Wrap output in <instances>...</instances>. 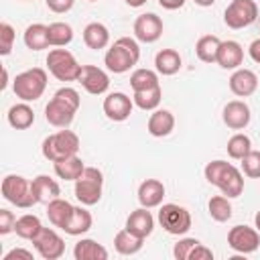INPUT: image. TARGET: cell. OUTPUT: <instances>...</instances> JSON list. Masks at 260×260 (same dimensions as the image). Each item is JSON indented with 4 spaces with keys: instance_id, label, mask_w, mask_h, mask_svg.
Segmentation results:
<instances>
[{
    "instance_id": "cell-7",
    "label": "cell",
    "mask_w": 260,
    "mask_h": 260,
    "mask_svg": "<svg viewBox=\"0 0 260 260\" xmlns=\"http://www.w3.org/2000/svg\"><path fill=\"white\" fill-rule=\"evenodd\" d=\"M47 67H49V73L59 81H77L83 65L77 63L73 53H69L67 49H59L57 47V49L49 51Z\"/></svg>"
},
{
    "instance_id": "cell-38",
    "label": "cell",
    "mask_w": 260,
    "mask_h": 260,
    "mask_svg": "<svg viewBox=\"0 0 260 260\" xmlns=\"http://www.w3.org/2000/svg\"><path fill=\"white\" fill-rule=\"evenodd\" d=\"M228 154L230 158H236V160H242L250 150H252V140L246 136V134H234L230 140H228Z\"/></svg>"
},
{
    "instance_id": "cell-11",
    "label": "cell",
    "mask_w": 260,
    "mask_h": 260,
    "mask_svg": "<svg viewBox=\"0 0 260 260\" xmlns=\"http://www.w3.org/2000/svg\"><path fill=\"white\" fill-rule=\"evenodd\" d=\"M228 246L238 254H252L260 246V232L248 225H234L228 232Z\"/></svg>"
},
{
    "instance_id": "cell-5",
    "label": "cell",
    "mask_w": 260,
    "mask_h": 260,
    "mask_svg": "<svg viewBox=\"0 0 260 260\" xmlns=\"http://www.w3.org/2000/svg\"><path fill=\"white\" fill-rule=\"evenodd\" d=\"M47 87V71L41 69V67H32V69H26L22 73H18L14 77V83H12V89H14V95L22 102H35L43 95Z\"/></svg>"
},
{
    "instance_id": "cell-3",
    "label": "cell",
    "mask_w": 260,
    "mask_h": 260,
    "mask_svg": "<svg viewBox=\"0 0 260 260\" xmlns=\"http://www.w3.org/2000/svg\"><path fill=\"white\" fill-rule=\"evenodd\" d=\"M138 59H140L138 43L130 37H120L106 51L104 63H106L108 71H112V73H126L138 63Z\"/></svg>"
},
{
    "instance_id": "cell-36",
    "label": "cell",
    "mask_w": 260,
    "mask_h": 260,
    "mask_svg": "<svg viewBox=\"0 0 260 260\" xmlns=\"http://www.w3.org/2000/svg\"><path fill=\"white\" fill-rule=\"evenodd\" d=\"M73 41V28L67 22H51L49 24V45L51 47H67Z\"/></svg>"
},
{
    "instance_id": "cell-24",
    "label": "cell",
    "mask_w": 260,
    "mask_h": 260,
    "mask_svg": "<svg viewBox=\"0 0 260 260\" xmlns=\"http://www.w3.org/2000/svg\"><path fill=\"white\" fill-rule=\"evenodd\" d=\"M71 213H73V205H71L67 199L57 197V199H53V201L47 203V217H49V221H51L55 228L65 230V225H67Z\"/></svg>"
},
{
    "instance_id": "cell-49",
    "label": "cell",
    "mask_w": 260,
    "mask_h": 260,
    "mask_svg": "<svg viewBox=\"0 0 260 260\" xmlns=\"http://www.w3.org/2000/svg\"><path fill=\"white\" fill-rule=\"evenodd\" d=\"M6 85H8V71H6V67L2 69V81H0V89H6Z\"/></svg>"
},
{
    "instance_id": "cell-9",
    "label": "cell",
    "mask_w": 260,
    "mask_h": 260,
    "mask_svg": "<svg viewBox=\"0 0 260 260\" xmlns=\"http://www.w3.org/2000/svg\"><path fill=\"white\" fill-rule=\"evenodd\" d=\"M158 223L167 234L185 236L191 230V213L177 203H165L158 209Z\"/></svg>"
},
{
    "instance_id": "cell-40",
    "label": "cell",
    "mask_w": 260,
    "mask_h": 260,
    "mask_svg": "<svg viewBox=\"0 0 260 260\" xmlns=\"http://www.w3.org/2000/svg\"><path fill=\"white\" fill-rule=\"evenodd\" d=\"M14 39H16V32H14L12 24L0 22V55H2V57L10 55L12 45H14Z\"/></svg>"
},
{
    "instance_id": "cell-4",
    "label": "cell",
    "mask_w": 260,
    "mask_h": 260,
    "mask_svg": "<svg viewBox=\"0 0 260 260\" xmlns=\"http://www.w3.org/2000/svg\"><path fill=\"white\" fill-rule=\"evenodd\" d=\"M43 156L51 162H57V160H63L67 156H73L77 154L79 150V136L67 128L55 132V134H49L45 140H43Z\"/></svg>"
},
{
    "instance_id": "cell-43",
    "label": "cell",
    "mask_w": 260,
    "mask_h": 260,
    "mask_svg": "<svg viewBox=\"0 0 260 260\" xmlns=\"http://www.w3.org/2000/svg\"><path fill=\"white\" fill-rule=\"evenodd\" d=\"M73 2L75 0H45L47 8L51 12H57V14H63V12H69L73 8Z\"/></svg>"
},
{
    "instance_id": "cell-1",
    "label": "cell",
    "mask_w": 260,
    "mask_h": 260,
    "mask_svg": "<svg viewBox=\"0 0 260 260\" xmlns=\"http://www.w3.org/2000/svg\"><path fill=\"white\" fill-rule=\"evenodd\" d=\"M79 106H81L79 93L73 87H61L53 93V98L45 106V118L55 128H69Z\"/></svg>"
},
{
    "instance_id": "cell-45",
    "label": "cell",
    "mask_w": 260,
    "mask_h": 260,
    "mask_svg": "<svg viewBox=\"0 0 260 260\" xmlns=\"http://www.w3.org/2000/svg\"><path fill=\"white\" fill-rule=\"evenodd\" d=\"M16 258L32 260L35 256H32V252H30V250H24V248H14V250H10V252L4 256V260H16Z\"/></svg>"
},
{
    "instance_id": "cell-46",
    "label": "cell",
    "mask_w": 260,
    "mask_h": 260,
    "mask_svg": "<svg viewBox=\"0 0 260 260\" xmlns=\"http://www.w3.org/2000/svg\"><path fill=\"white\" fill-rule=\"evenodd\" d=\"M248 53H250L252 61L260 63V39H256V41H252V43H250V47H248Z\"/></svg>"
},
{
    "instance_id": "cell-28",
    "label": "cell",
    "mask_w": 260,
    "mask_h": 260,
    "mask_svg": "<svg viewBox=\"0 0 260 260\" xmlns=\"http://www.w3.org/2000/svg\"><path fill=\"white\" fill-rule=\"evenodd\" d=\"M53 167H55V175H57L59 179H65V181H77V179L81 177L83 169H85L83 160H81L77 154L53 162Z\"/></svg>"
},
{
    "instance_id": "cell-20",
    "label": "cell",
    "mask_w": 260,
    "mask_h": 260,
    "mask_svg": "<svg viewBox=\"0 0 260 260\" xmlns=\"http://www.w3.org/2000/svg\"><path fill=\"white\" fill-rule=\"evenodd\" d=\"M162 197H165V185L158 179H146V181L140 183L138 201H140L142 207H146V209L158 207L162 203Z\"/></svg>"
},
{
    "instance_id": "cell-27",
    "label": "cell",
    "mask_w": 260,
    "mask_h": 260,
    "mask_svg": "<svg viewBox=\"0 0 260 260\" xmlns=\"http://www.w3.org/2000/svg\"><path fill=\"white\" fill-rule=\"evenodd\" d=\"M24 45L30 51H43V49L51 47L49 45V26L41 24V22L28 24L24 30Z\"/></svg>"
},
{
    "instance_id": "cell-16",
    "label": "cell",
    "mask_w": 260,
    "mask_h": 260,
    "mask_svg": "<svg viewBox=\"0 0 260 260\" xmlns=\"http://www.w3.org/2000/svg\"><path fill=\"white\" fill-rule=\"evenodd\" d=\"M221 118H223V124H225L228 128H232V130H244V128L250 124L252 114H250V108H248L246 102H242V100H232V102L225 104Z\"/></svg>"
},
{
    "instance_id": "cell-51",
    "label": "cell",
    "mask_w": 260,
    "mask_h": 260,
    "mask_svg": "<svg viewBox=\"0 0 260 260\" xmlns=\"http://www.w3.org/2000/svg\"><path fill=\"white\" fill-rule=\"evenodd\" d=\"M254 225H256V230L260 232V211H258V213L254 215Z\"/></svg>"
},
{
    "instance_id": "cell-25",
    "label": "cell",
    "mask_w": 260,
    "mask_h": 260,
    "mask_svg": "<svg viewBox=\"0 0 260 260\" xmlns=\"http://www.w3.org/2000/svg\"><path fill=\"white\" fill-rule=\"evenodd\" d=\"M73 258L75 260H108V250L102 244H98L95 240L83 238L75 244Z\"/></svg>"
},
{
    "instance_id": "cell-39",
    "label": "cell",
    "mask_w": 260,
    "mask_h": 260,
    "mask_svg": "<svg viewBox=\"0 0 260 260\" xmlns=\"http://www.w3.org/2000/svg\"><path fill=\"white\" fill-rule=\"evenodd\" d=\"M242 171L250 179H260V150H250L242 158Z\"/></svg>"
},
{
    "instance_id": "cell-19",
    "label": "cell",
    "mask_w": 260,
    "mask_h": 260,
    "mask_svg": "<svg viewBox=\"0 0 260 260\" xmlns=\"http://www.w3.org/2000/svg\"><path fill=\"white\" fill-rule=\"evenodd\" d=\"M244 61V49L238 41H221L219 45V51H217V59L215 63L221 67V69H240Z\"/></svg>"
},
{
    "instance_id": "cell-53",
    "label": "cell",
    "mask_w": 260,
    "mask_h": 260,
    "mask_svg": "<svg viewBox=\"0 0 260 260\" xmlns=\"http://www.w3.org/2000/svg\"><path fill=\"white\" fill-rule=\"evenodd\" d=\"M24 2H30V0H24Z\"/></svg>"
},
{
    "instance_id": "cell-35",
    "label": "cell",
    "mask_w": 260,
    "mask_h": 260,
    "mask_svg": "<svg viewBox=\"0 0 260 260\" xmlns=\"http://www.w3.org/2000/svg\"><path fill=\"white\" fill-rule=\"evenodd\" d=\"M130 85L134 91H142V89H150V87H156L160 85L158 83V71H152V69H134L132 75H130Z\"/></svg>"
},
{
    "instance_id": "cell-8",
    "label": "cell",
    "mask_w": 260,
    "mask_h": 260,
    "mask_svg": "<svg viewBox=\"0 0 260 260\" xmlns=\"http://www.w3.org/2000/svg\"><path fill=\"white\" fill-rule=\"evenodd\" d=\"M102 189H104V175L95 167H85L81 177L75 181V197L81 205H95L102 199Z\"/></svg>"
},
{
    "instance_id": "cell-44",
    "label": "cell",
    "mask_w": 260,
    "mask_h": 260,
    "mask_svg": "<svg viewBox=\"0 0 260 260\" xmlns=\"http://www.w3.org/2000/svg\"><path fill=\"white\" fill-rule=\"evenodd\" d=\"M213 258V252L209 250V248H205L203 244H199L193 252H191V256H189V260H211Z\"/></svg>"
},
{
    "instance_id": "cell-29",
    "label": "cell",
    "mask_w": 260,
    "mask_h": 260,
    "mask_svg": "<svg viewBox=\"0 0 260 260\" xmlns=\"http://www.w3.org/2000/svg\"><path fill=\"white\" fill-rule=\"evenodd\" d=\"M91 223H93L91 213L85 207H73V213H71V217H69V221H67L63 232L69 234V236H81V234L91 230Z\"/></svg>"
},
{
    "instance_id": "cell-21",
    "label": "cell",
    "mask_w": 260,
    "mask_h": 260,
    "mask_svg": "<svg viewBox=\"0 0 260 260\" xmlns=\"http://www.w3.org/2000/svg\"><path fill=\"white\" fill-rule=\"evenodd\" d=\"M32 191L37 197V203H49L53 199H57L61 195V187L55 179H51L49 175H39L32 179Z\"/></svg>"
},
{
    "instance_id": "cell-42",
    "label": "cell",
    "mask_w": 260,
    "mask_h": 260,
    "mask_svg": "<svg viewBox=\"0 0 260 260\" xmlns=\"http://www.w3.org/2000/svg\"><path fill=\"white\" fill-rule=\"evenodd\" d=\"M14 223H16V217L10 209H0V234L6 236L10 232H14Z\"/></svg>"
},
{
    "instance_id": "cell-15",
    "label": "cell",
    "mask_w": 260,
    "mask_h": 260,
    "mask_svg": "<svg viewBox=\"0 0 260 260\" xmlns=\"http://www.w3.org/2000/svg\"><path fill=\"white\" fill-rule=\"evenodd\" d=\"M162 35V20L154 12H144L134 20V37L140 43H154Z\"/></svg>"
},
{
    "instance_id": "cell-14",
    "label": "cell",
    "mask_w": 260,
    "mask_h": 260,
    "mask_svg": "<svg viewBox=\"0 0 260 260\" xmlns=\"http://www.w3.org/2000/svg\"><path fill=\"white\" fill-rule=\"evenodd\" d=\"M134 108L132 98H128L122 91H112L104 98V114L114 122H124L130 118Z\"/></svg>"
},
{
    "instance_id": "cell-13",
    "label": "cell",
    "mask_w": 260,
    "mask_h": 260,
    "mask_svg": "<svg viewBox=\"0 0 260 260\" xmlns=\"http://www.w3.org/2000/svg\"><path fill=\"white\" fill-rule=\"evenodd\" d=\"M77 81H79L81 87H83L87 93H91V95H102V93H106L108 87H110V77H108V73H106L104 69L95 67V65H83Z\"/></svg>"
},
{
    "instance_id": "cell-48",
    "label": "cell",
    "mask_w": 260,
    "mask_h": 260,
    "mask_svg": "<svg viewBox=\"0 0 260 260\" xmlns=\"http://www.w3.org/2000/svg\"><path fill=\"white\" fill-rule=\"evenodd\" d=\"M128 6H132V8H140V6H144L146 4V0H124Z\"/></svg>"
},
{
    "instance_id": "cell-41",
    "label": "cell",
    "mask_w": 260,
    "mask_h": 260,
    "mask_svg": "<svg viewBox=\"0 0 260 260\" xmlns=\"http://www.w3.org/2000/svg\"><path fill=\"white\" fill-rule=\"evenodd\" d=\"M199 244H201V242L195 240V238H181V240L173 246V256H175L177 260H189L191 252H193Z\"/></svg>"
},
{
    "instance_id": "cell-10",
    "label": "cell",
    "mask_w": 260,
    "mask_h": 260,
    "mask_svg": "<svg viewBox=\"0 0 260 260\" xmlns=\"http://www.w3.org/2000/svg\"><path fill=\"white\" fill-rule=\"evenodd\" d=\"M258 18V4L254 0H232L223 12V22L234 28H246Z\"/></svg>"
},
{
    "instance_id": "cell-31",
    "label": "cell",
    "mask_w": 260,
    "mask_h": 260,
    "mask_svg": "<svg viewBox=\"0 0 260 260\" xmlns=\"http://www.w3.org/2000/svg\"><path fill=\"white\" fill-rule=\"evenodd\" d=\"M181 55L175 49H162L154 57V67L160 75H175L181 69Z\"/></svg>"
},
{
    "instance_id": "cell-30",
    "label": "cell",
    "mask_w": 260,
    "mask_h": 260,
    "mask_svg": "<svg viewBox=\"0 0 260 260\" xmlns=\"http://www.w3.org/2000/svg\"><path fill=\"white\" fill-rule=\"evenodd\" d=\"M142 244H144V238L134 236V234L128 232L126 228L120 230V232L114 236V248H116V252L122 254V256H132V254L140 252Z\"/></svg>"
},
{
    "instance_id": "cell-18",
    "label": "cell",
    "mask_w": 260,
    "mask_h": 260,
    "mask_svg": "<svg viewBox=\"0 0 260 260\" xmlns=\"http://www.w3.org/2000/svg\"><path fill=\"white\" fill-rule=\"evenodd\" d=\"M126 230L132 232L138 238H148L152 234V230H154V217H152V213L146 207L140 205L138 209H134L126 217Z\"/></svg>"
},
{
    "instance_id": "cell-26",
    "label": "cell",
    "mask_w": 260,
    "mask_h": 260,
    "mask_svg": "<svg viewBox=\"0 0 260 260\" xmlns=\"http://www.w3.org/2000/svg\"><path fill=\"white\" fill-rule=\"evenodd\" d=\"M6 118H8V124H10L12 128H16V130H26V128H30L32 122H35V112H32V108H30L26 102H20V104H14V106L8 110Z\"/></svg>"
},
{
    "instance_id": "cell-6",
    "label": "cell",
    "mask_w": 260,
    "mask_h": 260,
    "mask_svg": "<svg viewBox=\"0 0 260 260\" xmlns=\"http://www.w3.org/2000/svg\"><path fill=\"white\" fill-rule=\"evenodd\" d=\"M2 195L6 201L20 209H28L37 203L35 191H32V181H28L22 175H6L2 179Z\"/></svg>"
},
{
    "instance_id": "cell-37",
    "label": "cell",
    "mask_w": 260,
    "mask_h": 260,
    "mask_svg": "<svg viewBox=\"0 0 260 260\" xmlns=\"http://www.w3.org/2000/svg\"><path fill=\"white\" fill-rule=\"evenodd\" d=\"M207 209H209V215L219 223H223L232 217V203H230V197H225V195L211 197L207 203Z\"/></svg>"
},
{
    "instance_id": "cell-32",
    "label": "cell",
    "mask_w": 260,
    "mask_h": 260,
    "mask_svg": "<svg viewBox=\"0 0 260 260\" xmlns=\"http://www.w3.org/2000/svg\"><path fill=\"white\" fill-rule=\"evenodd\" d=\"M41 230H43V223H41V219H39L37 215H32V213L20 215V217L16 219V223H14V234H16L18 238L30 240V242L39 236Z\"/></svg>"
},
{
    "instance_id": "cell-50",
    "label": "cell",
    "mask_w": 260,
    "mask_h": 260,
    "mask_svg": "<svg viewBox=\"0 0 260 260\" xmlns=\"http://www.w3.org/2000/svg\"><path fill=\"white\" fill-rule=\"evenodd\" d=\"M197 6H203V8H207V6H213L215 4V0H193Z\"/></svg>"
},
{
    "instance_id": "cell-23",
    "label": "cell",
    "mask_w": 260,
    "mask_h": 260,
    "mask_svg": "<svg viewBox=\"0 0 260 260\" xmlns=\"http://www.w3.org/2000/svg\"><path fill=\"white\" fill-rule=\"evenodd\" d=\"M83 43L87 45V49H93V51L106 49L108 43H110V30H108V26L102 24V22H89L83 28Z\"/></svg>"
},
{
    "instance_id": "cell-47",
    "label": "cell",
    "mask_w": 260,
    "mask_h": 260,
    "mask_svg": "<svg viewBox=\"0 0 260 260\" xmlns=\"http://www.w3.org/2000/svg\"><path fill=\"white\" fill-rule=\"evenodd\" d=\"M158 4H160L165 10H177V8H183L185 0H158Z\"/></svg>"
},
{
    "instance_id": "cell-33",
    "label": "cell",
    "mask_w": 260,
    "mask_h": 260,
    "mask_svg": "<svg viewBox=\"0 0 260 260\" xmlns=\"http://www.w3.org/2000/svg\"><path fill=\"white\" fill-rule=\"evenodd\" d=\"M219 45H221V41L215 35H203L195 43V53H197L199 61H203V63H215Z\"/></svg>"
},
{
    "instance_id": "cell-2",
    "label": "cell",
    "mask_w": 260,
    "mask_h": 260,
    "mask_svg": "<svg viewBox=\"0 0 260 260\" xmlns=\"http://www.w3.org/2000/svg\"><path fill=\"white\" fill-rule=\"evenodd\" d=\"M203 173H205L207 183L215 185L225 197L232 199V197H240L242 195L244 177L234 165H230L225 160H211V162L205 165Z\"/></svg>"
},
{
    "instance_id": "cell-17",
    "label": "cell",
    "mask_w": 260,
    "mask_h": 260,
    "mask_svg": "<svg viewBox=\"0 0 260 260\" xmlns=\"http://www.w3.org/2000/svg\"><path fill=\"white\" fill-rule=\"evenodd\" d=\"M230 89L238 98H248L258 89V75L252 69H236L230 77Z\"/></svg>"
},
{
    "instance_id": "cell-22",
    "label": "cell",
    "mask_w": 260,
    "mask_h": 260,
    "mask_svg": "<svg viewBox=\"0 0 260 260\" xmlns=\"http://www.w3.org/2000/svg\"><path fill=\"white\" fill-rule=\"evenodd\" d=\"M148 132L156 138H162V136H169L175 128V116L169 112V110H154L148 118V124H146Z\"/></svg>"
},
{
    "instance_id": "cell-12",
    "label": "cell",
    "mask_w": 260,
    "mask_h": 260,
    "mask_svg": "<svg viewBox=\"0 0 260 260\" xmlns=\"http://www.w3.org/2000/svg\"><path fill=\"white\" fill-rule=\"evenodd\" d=\"M32 244H35V250L39 252V256L45 260H57L65 254L63 238L51 228H43L39 232V236L32 240Z\"/></svg>"
},
{
    "instance_id": "cell-52",
    "label": "cell",
    "mask_w": 260,
    "mask_h": 260,
    "mask_svg": "<svg viewBox=\"0 0 260 260\" xmlns=\"http://www.w3.org/2000/svg\"><path fill=\"white\" fill-rule=\"evenodd\" d=\"M87 2H98V0H87Z\"/></svg>"
},
{
    "instance_id": "cell-34",
    "label": "cell",
    "mask_w": 260,
    "mask_h": 260,
    "mask_svg": "<svg viewBox=\"0 0 260 260\" xmlns=\"http://www.w3.org/2000/svg\"><path fill=\"white\" fill-rule=\"evenodd\" d=\"M160 98H162V89H160V85H156V87H150V89L134 91L132 102H134V106H138L144 112H154L160 104Z\"/></svg>"
}]
</instances>
